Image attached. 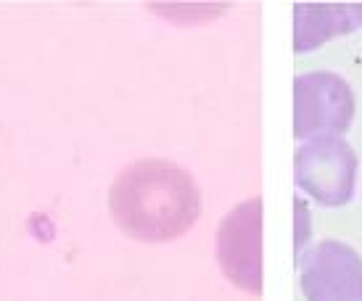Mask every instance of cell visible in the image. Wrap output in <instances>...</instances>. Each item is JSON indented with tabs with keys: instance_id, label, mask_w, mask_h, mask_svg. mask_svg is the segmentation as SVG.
Wrapping results in <instances>:
<instances>
[{
	"instance_id": "cell-5",
	"label": "cell",
	"mask_w": 362,
	"mask_h": 301,
	"mask_svg": "<svg viewBox=\"0 0 362 301\" xmlns=\"http://www.w3.org/2000/svg\"><path fill=\"white\" fill-rule=\"evenodd\" d=\"M302 291L307 301H362V259L341 241H322L302 259Z\"/></svg>"
},
{
	"instance_id": "cell-3",
	"label": "cell",
	"mask_w": 362,
	"mask_h": 301,
	"mask_svg": "<svg viewBox=\"0 0 362 301\" xmlns=\"http://www.w3.org/2000/svg\"><path fill=\"white\" fill-rule=\"evenodd\" d=\"M296 182L322 206H341L352 199L357 177V156L339 135L312 138L296 150Z\"/></svg>"
},
{
	"instance_id": "cell-1",
	"label": "cell",
	"mask_w": 362,
	"mask_h": 301,
	"mask_svg": "<svg viewBox=\"0 0 362 301\" xmlns=\"http://www.w3.org/2000/svg\"><path fill=\"white\" fill-rule=\"evenodd\" d=\"M109 209L130 238L167 243L196 225L202 214V193L182 167L164 159H143L114 180Z\"/></svg>"
},
{
	"instance_id": "cell-4",
	"label": "cell",
	"mask_w": 362,
	"mask_h": 301,
	"mask_svg": "<svg viewBox=\"0 0 362 301\" xmlns=\"http://www.w3.org/2000/svg\"><path fill=\"white\" fill-rule=\"evenodd\" d=\"M217 259L225 278L249 293H262V199L238 203L217 232Z\"/></svg>"
},
{
	"instance_id": "cell-6",
	"label": "cell",
	"mask_w": 362,
	"mask_h": 301,
	"mask_svg": "<svg viewBox=\"0 0 362 301\" xmlns=\"http://www.w3.org/2000/svg\"><path fill=\"white\" fill-rule=\"evenodd\" d=\"M357 27H360V6L302 3L293 8V50L296 53L315 50L320 48L322 42L346 35Z\"/></svg>"
},
{
	"instance_id": "cell-8",
	"label": "cell",
	"mask_w": 362,
	"mask_h": 301,
	"mask_svg": "<svg viewBox=\"0 0 362 301\" xmlns=\"http://www.w3.org/2000/svg\"><path fill=\"white\" fill-rule=\"evenodd\" d=\"M360 27H362V6H360Z\"/></svg>"
},
{
	"instance_id": "cell-2",
	"label": "cell",
	"mask_w": 362,
	"mask_h": 301,
	"mask_svg": "<svg viewBox=\"0 0 362 301\" xmlns=\"http://www.w3.org/2000/svg\"><path fill=\"white\" fill-rule=\"evenodd\" d=\"M354 119L352 88L331 71H310L293 80V135H341Z\"/></svg>"
},
{
	"instance_id": "cell-7",
	"label": "cell",
	"mask_w": 362,
	"mask_h": 301,
	"mask_svg": "<svg viewBox=\"0 0 362 301\" xmlns=\"http://www.w3.org/2000/svg\"><path fill=\"white\" fill-rule=\"evenodd\" d=\"M296 220H299V232H296V254H302V246H304V241H307V222H310L302 199H296Z\"/></svg>"
}]
</instances>
